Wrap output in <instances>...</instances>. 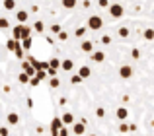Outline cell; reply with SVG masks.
Returning a JSON list of instances; mask_svg holds the SVG:
<instances>
[{
	"label": "cell",
	"mask_w": 154,
	"mask_h": 136,
	"mask_svg": "<svg viewBox=\"0 0 154 136\" xmlns=\"http://www.w3.org/2000/svg\"><path fill=\"white\" fill-rule=\"evenodd\" d=\"M63 126H64V125H63V121H60V117H53V119H51V126H49V129H51V134L59 132Z\"/></svg>",
	"instance_id": "277c9868"
},
{
	"label": "cell",
	"mask_w": 154,
	"mask_h": 136,
	"mask_svg": "<svg viewBox=\"0 0 154 136\" xmlns=\"http://www.w3.org/2000/svg\"><path fill=\"white\" fill-rule=\"evenodd\" d=\"M96 117H100V119L105 117V109L103 107H98V109H96Z\"/></svg>",
	"instance_id": "d590c367"
},
{
	"label": "cell",
	"mask_w": 154,
	"mask_h": 136,
	"mask_svg": "<svg viewBox=\"0 0 154 136\" xmlns=\"http://www.w3.org/2000/svg\"><path fill=\"white\" fill-rule=\"evenodd\" d=\"M119 76H121L123 80H129V78L133 76V66H131V64H123V66L119 68Z\"/></svg>",
	"instance_id": "8992f818"
},
{
	"label": "cell",
	"mask_w": 154,
	"mask_h": 136,
	"mask_svg": "<svg viewBox=\"0 0 154 136\" xmlns=\"http://www.w3.org/2000/svg\"><path fill=\"white\" fill-rule=\"evenodd\" d=\"M31 45H33V39H31V37H26V39H22V41H20V47H22L23 53H26V51H29Z\"/></svg>",
	"instance_id": "4fadbf2b"
},
{
	"label": "cell",
	"mask_w": 154,
	"mask_h": 136,
	"mask_svg": "<svg viewBox=\"0 0 154 136\" xmlns=\"http://www.w3.org/2000/svg\"><path fill=\"white\" fill-rule=\"evenodd\" d=\"M72 132H74L76 136H82L84 132H86V123H82V121H74V125H72Z\"/></svg>",
	"instance_id": "3957f363"
},
{
	"label": "cell",
	"mask_w": 154,
	"mask_h": 136,
	"mask_svg": "<svg viewBox=\"0 0 154 136\" xmlns=\"http://www.w3.org/2000/svg\"><path fill=\"white\" fill-rule=\"evenodd\" d=\"M18 82H20V84H29V74H26V72H20Z\"/></svg>",
	"instance_id": "603a6c76"
},
{
	"label": "cell",
	"mask_w": 154,
	"mask_h": 136,
	"mask_svg": "<svg viewBox=\"0 0 154 136\" xmlns=\"http://www.w3.org/2000/svg\"><path fill=\"white\" fill-rule=\"evenodd\" d=\"M82 82H84V80L80 78L78 74H72V76H70V84H72V86H80Z\"/></svg>",
	"instance_id": "cb8c5ba5"
},
{
	"label": "cell",
	"mask_w": 154,
	"mask_h": 136,
	"mask_svg": "<svg viewBox=\"0 0 154 136\" xmlns=\"http://www.w3.org/2000/svg\"><path fill=\"white\" fill-rule=\"evenodd\" d=\"M100 8H109V0H98Z\"/></svg>",
	"instance_id": "f35d334b"
},
{
	"label": "cell",
	"mask_w": 154,
	"mask_h": 136,
	"mask_svg": "<svg viewBox=\"0 0 154 136\" xmlns=\"http://www.w3.org/2000/svg\"><path fill=\"white\" fill-rule=\"evenodd\" d=\"M57 39H59V41H66V39H68V33L64 29H60L59 33H57Z\"/></svg>",
	"instance_id": "4316f807"
},
{
	"label": "cell",
	"mask_w": 154,
	"mask_h": 136,
	"mask_svg": "<svg viewBox=\"0 0 154 136\" xmlns=\"http://www.w3.org/2000/svg\"><path fill=\"white\" fill-rule=\"evenodd\" d=\"M117 35H119L121 39H127L129 35H131V31H129V27H123V25H121V27H117Z\"/></svg>",
	"instance_id": "d6986e66"
},
{
	"label": "cell",
	"mask_w": 154,
	"mask_h": 136,
	"mask_svg": "<svg viewBox=\"0 0 154 136\" xmlns=\"http://www.w3.org/2000/svg\"><path fill=\"white\" fill-rule=\"evenodd\" d=\"M47 43H49V45H53V43H55V39H53L51 35H47Z\"/></svg>",
	"instance_id": "7bdbcfd3"
},
{
	"label": "cell",
	"mask_w": 154,
	"mask_h": 136,
	"mask_svg": "<svg viewBox=\"0 0 154 136\" xmlns=\"http://www.w3.org/2000/svg\"><path fill=\"white\" fill-rule=\"evenodd\" d=\"M29 84H31V86L35 87V86H39V84H41V82H39V80L35 78V76H31V78H29Z\"/></svg>",
	"instance_id": "74e56055"
},
{
	"label": "cell",
	"mask_w": 154,
	"mask_h": 136,
	"mask_svg": "<svg viewBox=\"0 0 154 136\" xmlns=\"http://www.w3.org/2000/svg\"><path fill=\"white\" fill-rule=\"evenodd\" d=\"M80 49H82L84 53H92V51H94V43L88 41V39H84V41L80 43Z\"/></svg>",
	"instance_id": "9a60e30c"
},
{
	"label": "cell",
	"mask_w": 154,
	"mask_h": 136,
	"mask_svg": "<svg viewBox=\"0 0 154 136\" xmlns=\"http://www.w3.org/2000/svg\"><path fill=\"white\" fill-rule=\"evenodd\" d=\"M49 29H51V33H55V35H57L60 29H63V27H60L59 23H53V25H49Z\"/></svg>",
	"instance_id": "e575fe53"
},
{
	"label": "cell",
	"mask_w": 154,
	"mask_h": 136,
	"mask_svg": "<svg viewBox=\"0 0 154 136\" xmlns=\"http://www.w3.org/2000/svg\"><path fill=\"white\" fill-rule=\"evenodd\" d=\"M49 86L53 87V90H57V87L60 86V80H59V78L55 76V78H51V80H49Z\"/></svg>",
	"instance_id": "d4e9b609"
},
{
	"label": "cell",
	"mask_w": 154,
	"mask_h": 136,
	"mask_svg": "<svg viewBox=\"0 0 154 136\" xmlns=\"http://www.w3.org/2000/svg\"><path fill=\"white\" fill-rule=\"evenodd\" d=\"M86 31H88L86 25H84V27H78V29L74 31V35H76V37H84V35H86Z\"/></svg>",
	"instance_id": "484cf974"
},
{
	"label": "cell",
	"mask_w": 154,
	"mask_h": 136,
	"mask_svg": "<svg viewBox=\"0 0 154 136\" xmlns=\"http://www.w3.org/2000/svg\"><path fill=\"white\" fill-rule=\"evenodd\" d=\"M59 105H66V97H60L59 99Z\"/></svg>",
	"instance_id": "b9f144b4"
},
{
	"label": "cell",
	"mask_w": 154,
	"mask_h": 136,
	"mask_svg": "<svg viewBox=\"0 0 154 136\" xmlns=\"http://www.w3.org/2000/svg\"><path fill=\"white\" fill-rule=\"evenodd\" d=\"M53 136H68V126H63V129H60L59 132H55Z\"/></svg>",
	"instance_id": "836d02e7"
},
{
	"label": "cell",
	"mask_w": 154,
	"mask_h": 136,
	"mask_svg": "<svg viewBox=\"0 0 154 136\" xmlns=\"http://www.w3.org/2000/svg\"><path fill=\"white\" fill-rule=\"evenodd\" d=\"M90 58L100 64V62L105 61V53H103V51H92V53H90Z\"/></svg>",
	"instance_id": "9c48e42d"
},
{
	"label": "cell",
	"mask_w": 154,
	"mask_h": 136,
	"mask_svg": "<svg viewBox=\"0 0 154 136\" xmlns=\"http://www.w3.org/2000/svg\"><path fill=\"white\" fill-rule=\"evenodd\" d=\"M26 103H27V107H29V109L33 107V99H31V97H27V101H26Z\"/></svg>",
	"instance_id": "60d3db41"
},
{
	"label": "cell",
	"mask_w": 154,
	"mask_h": 136,
	"mask_svg": "<svg viewBox=\"0 0 154 136\" xmlns=\"http://www.w3.org/2000/svg\"><path fill=\"white\" fill-rule=\"evenodd\" d=\"M78 76H80L82 80H88V78L92 76V68H90V66H80V68H78Z\"/></svg>",
	"instance_id": "7c38bea8"
},
{
	"label": "cell",
	"mask_w": 154,
	"mask_h": 136,
	"mask_svg": "<svg viewBox=\"0 0 154 136\" xmlns=\"http://www.w3.org/2000/svg\"><path fill=\"white\" fill-rule=\"evenodd\" d=\"M90 136H96V134H90Z\"/></svg>",
	"instance_id": "ee69618b"
},
{
	"label": "cell",
	"mask_w": 154,
	"mask_h": 136,
	"mask_svg": "<svg viewBox=\"0 0 154 136\" xmlns=\"http://www.w3.org/2000/svg\"><path fill=\"white\" fill-rule=\"evenodd\" d=\"M76 4H78V0H60V6L66 8V10H72V8H76Z\"/></svg>",
	"instance_id": "e0dca14e"
},
{
	"label": "cell",
	"mask_w": 154,
	"mask_h": 136,
	"mask_svg": "<svg viewBox=\"0 0 154 136\" xmlns=\"http://www.w3.org/2000/svg\"><path fill=\"white\" fill-rule=\"evenodd\" d=\"M31 29L33 31H37V33H41V35H45V23L39 19V22H35L33 25H31Z\"/></svg>",
	"instance_id": "2e32d148"
},
{
	"label": "cell",
	"mask_w": 154,
	"mask_h": 136,
	"mask_svg": "<svg viewBox=\"0 0 154 136\" xmlns=\"http://www.w3.org/2000/svg\"><path fill=\"white\" fill-rule=\"evenodd\" d=\"M47 62H49V68H55V70H60V58H55V57H53V58H49Z\"/></svg>",
	"instance_id": "7402d4cb"
},
{
	"label": "cell",
	"mask_w": 154,
	"mask_h": 136,
	"mask_svg": "<svg viewBox=\"0 0 154 136\" xmlns=\"http://www.w3.org/2000/svg\"><path fill=\"white\" fill-rule=\"evenodd\" d=\"M119 132H129V125H127V123H125V121H121L119 123Z\"/></svg>",
	"instance_id": "d6a6232c"
},
{
	"label": "cell",
	"mask_w": 154,
	"mask_h": 136,
	"mask_svg": "<svg viewBox=\"0 0 154 136\" xmlns=\"http://www.w3.org/2000/svg\"><path fill=\"white\" fill-rule=\"evenodd\" d=\"M14 53H16V57H18V58H23V51H22V47H20V49H16Z\"/></svg>",
	"instance_id": "ab89813d"
},
{
	"label": "cell",
	"mask_w": 154,
	"mask_h": 136,
	"mask_svg": "<svg viewBox=\"0 0 154 136\" xmlns=\"http://www.w3.org/2000/svg\"><path fill=\"white\" fill-rule=\"evenodd\" d=\"M86 27L88 29H92V31H100L103 27V19L100 18V16H90V18H88V22H86Z\"/></svg>",
	"instance_id": "6da1fadb"
},
{
	"label": "cell",
	"mask_w": 154,
	"mask_h": 136,
	"mask_svg": "<svg viewBox=\"0 0 154 136\" xmlns=\"http://www.w3.org/2000/svg\"><path fill=\"white\" fill-rule=\"evenodd\" d=\"M6 49L8 51H10V53H14V51L16 49H20V41H16V39H8V41H6Z\"/></svg>",
	"instance_id": "5bb4252c"
},
{
	"label": "cell",
	"mask_w": 154,
	"mask_h": 136,
	"mask_svg": "<svg viewBox=\"0 0 154 136\" xmlns=\"http://www.w3.org/2000/svg\"><path fill=\"white\" fill-rule=\"evenodd\" d=\"M45 74L49 76V78H55V76H59V70H55V68H47Z\"/></svg>",
	"instance_id": "1f68e13d"
},
{
	"label": "cell",
	"mask_w": 154,
	"mask_h": 136,
	"mask_svg": "<svg viewBox=\"0 0 154 136\" xmlns=\"http://www.w3.org/2000/svg\"><path fill=\"white\" fill-rule=\"evenodd\" d=\"M6 123H8L10 126H16V125L20 123V115L14 113V111H12V113H8V115H6Z\"/></svg>",
	"instance_id": "30bf717a"
},
{
	"label": "cell",
	"mask_w": 154,
	"mask_h": 136,
	"mask_svg": "<svg viewBox=\"0 0 154 136\" xmlns=\"http://www.w3.org/2000/svg\"><path fill=\"white\" fill-rule=\"evenodd\" d=\"M35 78L41 82V80H45L47 78V74H45V70H35Z\"/></svg>",
	"instance_id": "f546056e"
},
{
	"label": "cell",
	"mask_w": 154,
	"mask_h": 136,
	"mask_svg": "<svg viewBox=\"0 0 154 136\" xmlns=\"http://www.w3.org/2000/svg\"><path fill=\"white\" fill-rule=\"evenodd\" d=\"M12 39H16V41H22V27H20V25L12 27Z\"/></svg>",
	"instance_id": "ac0fdd59"
},
{
	"label": "cell",
	"mask_w": 154,
	"mask_h": 136,
	"mask_svg": "<svg viewBox=\"0 0 154 136\" xmlns=\"http://www.w3.org/2000/svg\"><path fill=\"white\" fill-rule=\"evenodd\" d=\"M2 6H4V10L14 12V10H16V0H4V2H2Z\"/></svg>",
	"instance_id": "ffe728a7"
},
{
	"label": "cell",
	"mask_w": 154,
	"mask_h": 136,
	"mask_svg": "<svg viewBox=\"0 0 154 136\" xmlns=\"http://www.w3.org/2000/svg\"><path fill=\"white\" fill-rule=\"evenodd\" d=\"M115 117H117V121H127V119H129V111H127V107L119 105V107L115 109Z\"/></svg>",
	"instance_id": "5b68a950"
},
{
	"label": "cell",
	"mask_w": 154,
	"mask_h": 136,
	"mask_svg": "<svg viewBox=\"0 0 154 136\" xmlns=\"http://www.w3.org/2000/svg\"><path fill=\"white\" fill-rule=\"evenodd\" d=\"M0 29H10V22L6 18H0Z\"/></svg>",
	"instance_id": "f1b7e54d"
},
{
	"label": "cell",
	"mask_w": 154,
	"mask_h": 136,
	"mask_svg": "<svg viewBox=\"0 0 154 136\" xmlns=\"http://www.w3.org/2000/svg\"><path fill=\"white\" fill-rule=\"evenodd\" d=\"M16 19H18L20 23H26L27 19H29V12L27 10H18L16 12Z\"/></svg>",
	"instance_id": "8fae6325"
},
{
	"label": "cell",
	"mask_w": 154,
	"mask_h": 136,
	"mask_svg": "<svg viewBox=\"0 0 154 136\" xmlns=\"http://www.w3.org/2000/svg\"><path fill=\"white\" fill-rule=\"evenodd\" d=\"M111 41H113L111 35H102V39H100V43H102V45H109Z\"/></svg>",
	"instance_id": "4dcf8cb0"
},
{
	"label": "cell",
	"mask_w": 154,
	"mask_h": 136,
	"mask_svg": "<svg viewBox=\"0 0 154 136\" xmlns=\"http://www.w3.org/2000/svg\"><path fill=\"white\" fill-rule=\"evenodd\" d=\"M131 58H133V61H139V58H140V51L137 49V47L131 49Z\"/></svg>",
	"instance_id": "83f0119b"
},
{
	"label": "cell",
	"mask_w": 154,
	"mask_h": 136,
	"mask_svg": "<svg viewBox=\"0 0 154 136\" xmlns=\"http://www.w3.org/2000/svg\"><path fill=\"white\" fill-rule=\"evenodd\" d=\"M60 70L63 72H72L74 70V61H72V58H63V61H60Z\"/></svg>",
	"instance_id": "52a82bcc"
},
{
	"label": "cell",
	"mask_w": 154,
	"mask_h": 136,
	"mask_svg": "<svg viewBox=\"0 0 154 136\" xmlns=\"http://www.w3.org/2000/svg\"><path fill=\"white\" fill-rule=\"evenodd\" d=\"M109 16L111 18H115V19H119V18H123L125 16V8L121 6V4H109Z\"/></svg>",
	"instance_id": "7a4b0ae2"
},
{
	"label": "cell",
	"mask_w": 154,
	"mask_h": 136,
	"mask_svg": "<svg viewBox=\"0 0 154 136\" xmlns=\"http://www.w3.org/2000/svg\"><path fill=\"white\" fill-rule=\"evenodd\" d=\"M60 121H63L64 126H72L76 119H74V115H72V113H63V115H60Z\"/></svg>",
	"instance_id": "ba28073f"
},
{
	"label": "cell",
	"mask_w": 154,
	"mask_h": 136,
	"mask_svg": "<svg viewBox=\"0 0 154 136\" xmlns=\"http://www.w3.org/2000/svg\"><path fill=\"white\" fill-rule=\"evenodd\" d=\"M0 136H10V129L8 126H0Z\"/></svg>",
	"instance_id": "8d00e7d4"
},
{
	"label": "cell",
	"mask_w": 154,
	"mask_h": 136,
	"mask_svg": "<svg viewBox=\"0 0 154 136\" xmlns=\"http://www.w3.org/2000/svg\"><path fill=\"white\" fill-rule=\"evenodd\" d=\"M143 37L146 39V41H152L154 39V27H146V29L143 31Z\"/></svg>",
	"instance_id": "44dd1931"
}]
</instances>
